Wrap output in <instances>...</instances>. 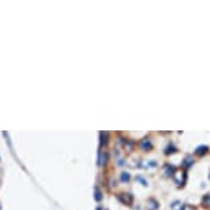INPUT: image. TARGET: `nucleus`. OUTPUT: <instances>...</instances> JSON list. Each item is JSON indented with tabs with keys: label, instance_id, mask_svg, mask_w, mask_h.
<instances>
[{
	"label": "nucleus",
	"instance_id": "1",
	"mask_svg": "<svg viewBox=\"0 0 210 210\" xmlns=\"http://www.w3.org/2000/svg\"><path fill=\"white\" fill-rule=\"evenodd\" d=\"M209 151V148H207V146H199L196 147V150H195V155H198V157H202V155H205Z\"/></svg>",
	"mask_w": 210,
	"mask_h": 210
},
{
	"label": "nucleus",
	"instance_id": "2",
	"mask_svg": "<svg viewBox=\"0 0 210 210\" xmlns=\"http://www.w3.org/2000/svg\"><path fill=\"white\" fill-rule=\"evenodd\" d=\"M192 163H194V159H192V157H190V155H188V157H186V159H184V166L190 168Z\"/></svg>",
	"mask_w": 210,
	"mask_h": 210
},
{
	"label": "nucleus",
	"instance_id": "3",
	"mask_svg": "<svg viewBox=\"0 0 210 210\" xmlns=\"http://www.w3.org/2000/svg\"><path fill=\"white\" fill-rule=\"evenodd\" d=\"M203 203L207 205V207H210V194H207L205 198H203Z\"/></svg>",
	"mask_w": 210,
	"mask_h": 210
}]
</instances>
